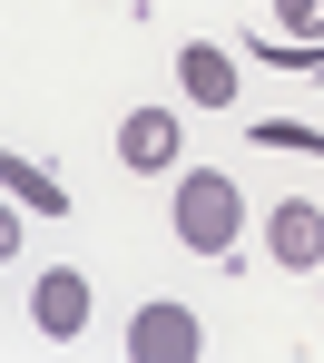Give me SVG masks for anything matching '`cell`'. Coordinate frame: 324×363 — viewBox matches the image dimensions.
Listing matches in <instances>:
<instances>
[{
    "mask_svg": "<svg viewBox=\"0 0 324 363\" xmlns=\"http://www.w3.org/2000/svg\"><path fill=\"white\" fill-rule=\"evenodd\" d=\"M167 226H177L187 255H236V236H246V196H236V177H226V167H177Z\"/></svg>",
    "mask_w": 324,
    "mask_h": 363,
    "instance_id": "cell-1",
    "label": "cell"
},
{
    "mask_svg": "<svg viewBox=\"0 0 324 363\" xmlns=\"http://www.w3.org/2000/svg\"><path fill=\"white\" fill-rule=\"evenodd\" d=\"M187 157V128H177V108H128L118 118V167H138V177H167Z\"/></svg>",
    "mask_w": 324,
    "mask_h": 363,
    "instance_id": "cell-2",
    "label": "cell"
},
{
    "mask_svg": "<svg viewBox=\"0 0 324 363\" xmlns=\"http://www.w3.org/2000/svg\"><path fill=\"white\" fill-rule=\"evenodd\" d=\"M265 255L295 265V275H324V206H305V196L265 206Z\"/></svg>",
    "mask_w": 324,
    "mask_h": 363,
    "instance_id": "cell-3",
    "label": "cell"
},
{
    "mask_svg": "<svg viewBox=\"0 0 324 363\" xmlns=\"http://www.w3.org/2000/svg\"><path fill=\"white\" fill-rule=\"evenodd\" d=\"M196 344H206V334H196L187 304H147L128 324V363H196Z\"/></svg>",
    "mask_w": 324,
    "mask_h": 363,
    "instance_id": "cell-4",
    "label": "cell"
},
{
    "mask_svg": "<svg viewBox=\"0 0 324 363\" xmlns=\"http://www.w3.org/2000/svg\"><path fill=\"white\" fill-rule=\"evenodd\" d=\"M30 314H40L50 344H69V334L89 324V275H79V265H50V275L30 285Z\"/></svg>",
    "mask_w": 324,
    "mask_h": 363,
    "instance_id": "cell-5",
    "label": "cell"
},
{
    "mask_svg": "<svg viewBox=\"0 0 324 363\" xmlns=\"http://www.w3.org/2000/svg\"><path fill=\"white\" fill-rule=\"evenodd\" d=\"M177 79H187V108H236V60L216 40H187L177 50Z\"/></svg>",
    "mask_w": 324,
    "mask_h": 363,
    "instance_id": "cell-6",
    "label": "cell"
},
{
    "mask_svg": "<svg viewBox=\"0 0 324 363\" xmlns=\"http://www.w3.org/2000/svg\"><path fill=\"white\" fill-rule=\"evenodd\" d=\"M0 186H10V206H30V216H69V186L50 167H30V157H0Z\"/></svg>",
    "mask_w": 324,
    "mask_h": 363,
    "instance_id": "cell-7",
    "label": "cell"
},
{
    "mask_svg": "<svg viewBox=\"0 0 324 363\" xmlns=\"http://www.w3.org/2000/svg\"><path fill=\"white\" fill-rule=\"evenodd\" d=\"M256 147H295V157H324V128H305V118H256Z\"/></svg>",
    "mask_w": 324,
    "mask_h": 363,
    "instance_id": "cell-8",
    "label": "cell"
},
{
    "mask_svg": "<svg viewBox=\"0 0 324 363\" xmlns=\"http://www.w3.org/2000/svg\"><path fill=\"white\" fill-rule=\"evenodd\" d=\"M275 20H285V40H315L324 50V0H275Z\"/></svg>",
    "mask_w": 324,
    "mask_h": 363,
    "instance_id": "cell-9",
    "label": "cell"
}]
</instances>
